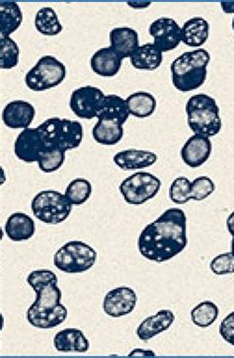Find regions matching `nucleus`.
<instances>
[{
  "label": "nucleus",
  "mask_w": 234,
  "mask_h": 358,
  "mask_svg": "<svg viewBox=\"0 0 234 358\" xmlns=\"http://www.w3.org/2000/svg\"><path fill=\"white\" fill-rule=\"evenodd\" d=\"M188 245L187 216L180 208H169L146 225L137 239V249L144 259L164 263L175 258Z\"/></svg>",
  "instance_id": "obj_1"
},
{
  "label": "nucleus",
  "mask_w": 234,
  "mask_h": 358,
  "mask_svg": "<svg viewBox=\"0 0 234 358\" xmlns=\"http://www.w3.org/2000/svg\"><path fill=\"white\" fill-rule=\"evenodd\" d=\"M34 292L36 300L27 311V321L31 326L50 330L66 321L69 311L62 304V292L57 283H47Z\"/></svg>",
  "instance_id": "obj_2"
},
{
  "label": "nucleus",
  "mask_w": 234,
  "mask_h": 358,
  "mask_svg": "<svg viewBox=\"0 0 234 358\" xmlns=\"http://www.w3.org/2000/svg\"><path fill=\"white\" fill-rule=\"evenodd\" d=\"M211 55L205 49L183 52L171 64V74L174 87L181 92H190L206 83L207 66Z\"/></svg>",
  "instance_id": "obj_3"
},
{
  "label": "nucleus",
  "mask_w": 234,
  "mask_h": 358,
  "mask_svg": "<svg viewBox=\"0 0 234 358\" xmlns=\"http://www.w3.org/2000/svg\"><path fill=\"white\" fill-rule=\"evenodd\" d=\"M188 126L195 134L212 138L221 131L223 122L216 101L207 94H196L186 104Z\"/></svg>",
  "instance_id": "obj_4"
},
{
  "label": "nucleus",
  "mask_w": 234,
  "mask_h": 358,
  "mask_svg": "<svg viewBox=\"0 0 234 358\" xmlns=\"http://www.w3.org/2000/svg\"><path fill=\"white\" fill-rule=\"evenodd\" d=\"M45 151L72 150L81 145L83 127L81 122L60 117H50L38 127Z\"/></svg>",
  "instance_id": "obj_5"
},
{
  "label": "nucleus",
  "mask_w": 234,
  "mask_h": 358,
  "mask_svg": "<svg viewBox=\"0 0 234 358\" xmlns=\"http://www.w3.org/2000/svg\"><path fill=\"white\" fill-rule=\"evenodd\" d=\"M97 261V252L81 241H71L60 247L54 256L57 270L69 275L85 273L92 268Z\"/></svg>",
  "instance_id": "obj_6"
},
{
  "label": "nucleus",
  "mask_w": 234,
  "mask_h": 358,
  "mask_svg": "<svg viewBox=\"0 0 234 358\" xmlns=\"http://www.w3.org/2000/svg\"><path fill=\"white\" fill-rule=\"evenodd\" d=\"M33 215L46 224L57 225L71 215L72 204L66 194L57 191H43L33 199L31 203Z\"/></svg>",
  "instance_id": "obj_7"
},
{
  "label": "nucleus",
  "mask_w": 234,
  "mask_h": 358,
  "mask_svg": "<svg viewBox=\"0 0 234 358\" xmlns=\"http://www.w3.org/2000/svg\"><path fill=\"white\" fill-rule=\"evenodd\" d=\"M67 76L66 66L53 55H44L26 73L25 83L35 92L49 90L60 85Z\"/></svg>",
  "instance_id": "obj_8"
},
{
  "label": "nucleus",
  "mask_w": 234,
  "mask_h": 358,
  "mask_svg": "<svg viewBox=\"0 0 234 358\" xmlns=\"http://www.w3.org/2000/svg\"><path fill=\"white\" fill-rule=\"evenodd\" d=\"M160 187L159 178L151 173L137 172L121 182L119 189L125 203L139 206L156 198Z\"/></svg>",
  "instance_id": "obj_9"
},
{
  "label": "nucleus",
  "mask_w": 234,
  "mask_h": 358,
  "mask_svg": "<svg viewBox=\"0 0 234 358\" xmlns=\"http://www.w3.org/2000/svg\"><path fill=\"white\" fill-rule=\"evenodd\" d=\"M105 94L100 88L86 85L71 93L69 107L76 117L83 120L97 117Z\"/></svg>",
  "instance_id": "obj_10"
},
{
  "label": "nucleus",
  "mask_w": 234,
  "mask_h": 358,
  "mask_svg": "<svg viewBox=\"0 0 234 358\" xmlns=\"http://www.w3.org/2000/svg\"><path fill=\"white\" fill-rule=\"evenodd\" d=\"M149 35L153 38V44L163 52L175 50L182 43L181 27L174 19L160 17L151 24Z\"/></svg>",
  "instance_id": "obj_11"
},
{
  "label": "nucleus",
  "mask_w": 234,
  "mask_h": 358,
  "mask_svg": "<svg viewBox=\"0 0 234 358\" xmlns=\"http://www.w3.org/2000/svg\"><path fill=\"white\" fill-rule=\"evenodd\" d=\"M137 293L130 287H118L110 290L103 300V310L112 318H121L131 314L136 308Z\"/></svg>",
  "instance_id": "obj_12"
},
{
  "label": "nucleus",
  "mask_w": 234,
  "mask_h": 358,
  "mask_svg": "<svg viewBox=\"0 0 234 358\" xmlns=\"http://www.w3.org/2000/svg\"><path fill=\"white\" fill-rule=\"evenodd\" d=\"M45 152L44 144L38 127L23 129L14 143V153L19 160L25 163L38 162L39 157Z\"/></svg>",
  "instance_id": "obj_13"
},
{
  "label": "nucleus",
  "mask_w": 234,
  "mask_h": 358,
  "mask_svg": "<svg viewBox=\"0 0 234 358\" xmlns=\"http://www.w3.org/2000/svg\"><path fill=\"white\" fill-rule=\"evenodd\" d=\"M212 150V144L209 138L194 134L181 149V157L185 164L191 168L201 167L211 157Z\"/></svg>",
  "instance_id": "obj_14"
},
{
  "label": "nucleus",
  "mask_w": 234,
  "mask_h": 358,
  "mask_svg": "<svg viewBox=\"0 0 234 358\" xmlns=\"http://www.w3.org/2000/svg\"><path fill=\"white\" fill-rule=\"evenodd\" d=\"M36 110L27 101H11L4 107L2 112V121L9 129H29L35 117Z\"/></svg>",
  "instance_id": "obj_15"
},
{
  "label": "nucleus",
  "mask_w": 234,
  "mask_h": 358,
  "mask_svg": "<svg viewBox=\"0 0 234 358\" xmlns=\"http://www.w3.org/2000/svg\"><path fill=\"white\" fill-rule=\"evenodd\" d=\"M175 321L171 310H160L153 316L147 317L137 328V336L142 342L151 341L154 336L167 331Z\"/></svg>",
  "instance_id": "obj_16"
},
{
  "label": "nucleus",
  "mask_w": 234,
  "mask_h": 358,
  "mask_svg": "<svg viewBox=\"0 0 234 358\" xmlns=\"http://www.w3.org/2000/svg\"><path fill=\"white\" fill-rule=\"evenodd\" d=\"M158 159L156 153L139 149H125L113 157L115 164L125 171L146 169L156 164Z\"/></svg>",
  "instance_id": "obj_17"
},
{
  "label": "nucleus",
  "mask_w": 234,
  "mask_h": 358,
  "mask_svg": "<svg viewBox=\"0 0 234 358\" xmlns=\"http://www.w3.org/2000/svg\"><path fill=\"white\" fill-rule=\"evenodd\" d=\"M110 48L121 59H131L139 48V34L130 27L114 28L110 32Z\"/></svg>",
  "instance_id": "obj_18"
},
{
  "label": "nucleus",
  "mask_w": 234,
  "mask_h": 358,
  "mask_svg": "<svg viewBox=\"0 0 234 358\" xmlns=\"http://www.w3.org/2000/svg\"><path fill=\"white\" fill-rule=\"evenodd\" d=\"M124 122L110 117L98 119L92 129L94 141L102 145H115L124 138Z\"/></svg>",
  "instance_id": "obj_19"
},
{
  "label": "nucleus",
  "mask_w": 234,
  "mask_h": 358,
  "mask_svg": "<svg viewBox=\"0 0 234 358\" xmlns=\"http://www.w3.org/2000/svg\"><path fill=\"white\" fill-rule=\"evenodd\" d=\"M122 61L110 47L102 48L92 55L90 66L93 72L102 78H113L122 67Z\"/></svg>",
  "instance_id": "obj_20"
},
{
  "label": "nucleus",
  "mask_w": 234,
  "mask_h": 358,
  "mask_svg": "<svg viewBox=\"0 0 234 358\" xmlns=\"http://www.w3.org/2000/svg\"><path fill=\"white\" fill-rule=\"evenodd\" d=\"M4 229L11 241L22 242L27 241L35 235L36 225L26 213H14L7 218Z\"/></svg>",
  "instance_id": "obj_21"
},
{
  "label": "nucleus",
  "mask_w": 234,
  "mask_h": 358,
  "mask_svg": "<svg viewBox=\"0 0 234 358\" xmlns=\"http://www.w3.org/2000/svg\"><path fill=\"white\" fill-rule=\"evenodd\" d=\"M55 350L60 352H86L90 348L88 338L78 329H64L54 338Z\"/></svg>",
  "instance_id": "obj_22"
},
{
  "label": "nucleus",
  "mask_w": 234,
  "mask_h": 358,
  "mask_svg": "<svg viewBox=\"0 0 234 358\" xmlns=\"http://www.w3.org/2000/svg\"><path fill=\"white\" fill-rule=\"evenodd\" d=\"M182 43L188 47L200 48L209 39V24L202 17H194L181 27Z\"/></svg>",
  "instance_id": "obj_23"
},
{
  "label": "nucleus",
  "mask_w": 234,
  "mask_h": 358,
  "mask_svg": "<svg viewBox=\"0 0 234 358\" xmlns=\"http://www.w3.org/2000/svg\"><path fill=\"white\" fill-rule=\"evenodd\" d=\"M163 62V52L153 43L139 45L131 57V64L139 71H153Z\"/></svg>",
  "instance_id": "obj_24"
},
{
  "label": "nucleus",
  "mask_w": 234,
  "mask_h": 358,
  "mask_svg": "<svg viewBox=\"0 0 234 358\" xmlns=\"http://www.w3.org/2000/svg\"><path fill=\"white\" fill-rule=\"evenodd\" d=\"M23 21L22 10L15 1H0V38L9 37L20 27Z\"/></svg>",
  "instance_id": "obj_25"
},
{
  "label": "nucleus",
  "mask_w": 234,
  "mask_h": 358,
  "mask_svg": "<svg viewBox=\"0 0 234 358\" xmlns=\"http://www.w3.org/2000/svg\"><path fill=\"white\" fill-rule=\"evenodd\" d=\"M128 110L130 116L139 117V119H146L151 117L156 112V97L151 93L146 91H139L130 95L125 99Z\"/></svg>",
  "instance_id": "obj_26"
},
{
  "label": "nucleus",
  "mask_w": 234,
  "mask_h": 358,
  "mask_svg": "<svg viewBox=\"0 0 234 358\" xmlns=\"http://www.w3.org/2000/svg\"><path fill=\"white\" fill-rule=\"evenodd\" d=\"M129 117L130 113L128 110L125 100L120 96L113 95V94L112 95H105L97 115V119L110 117V119L119 120L125 124Z\"/></svg>",
  "instance_id": "obj_27"
},
{
  "label": "nucleus",
  "mask_w": 234,
  "mask_h": 358,
  "mask_svg": "<svg viewBox=\"0 0 234 358\" xmlns=\"http://www.w3.org/2000/svg\"><path fill=\"white\" fill-rule=\"evenodd\" d=\"M35 27L45 36H57L62 31L57 12L52 7H43L35 17Z\"/></svg>",
  "instance_id": "obj_28"
},
{
  "label": "nucleus",
  "mask_w": 234,
  "mask_h": 358,
  "mask_svg": "<svg viewBox=\"0 0 234 358\" xmlns=\"http://www.w3.org/2000/svg\"><path fill=\"white\" fill-rule=\"evenodd\" d=\"M219 314V307L214 302L204 301L191 311V320L195 326L205 329L216 321Z\"/></svg>",
  "instance_id": "obj_29"
},
{
  "label": "nucleus",
  "mask_w": 234,
  "mask_h": 358,
  "mask_svg": "<svg viewBox=\"0 0 234 358\" xmlns=\"http://www.w3.org/2000/svg\"><path fill=\"white\" fill-rule=\"evenodd\" d=\"M91 194H92L91 182L83 178H77L69 182L64 194L72 206H81L88 201Z\"/></svg>",
  "instance_id": "obj_30"
},
{
  "label": "nucleus",
  "mask_w": 234,
  "mask_h": 358,
  "mask_svg": "<svg viewBox=\"0 0 234 358\" xmlns=\"http://www.w3.org/2000/svg\"><path fill=\"white\" fill-rule=\"evenodd\" d=\"M20 50L15 41L11 37L0 38V67L11 69L19 62Z\"/></svg>",
  "instance_id": "obj_31"
},
{
  "label": "nucleus",
  "mask_w": 234,
  "mask_h": 358,
  "mask_svg": "<svg viewBox=\"0 0 234 358\" xmlns=\"http://www.w3.org/2000/svg\"><path fill=\"white\" fill-rule=\"evenodd\" d=\"M66 160V151L55 149V150H47L39 157V168L45 173L57 171Z\"/></svg>",
  "instance_id": "obj_32"
},
{
  "label": "nucleus",
  "mask_w": 234,
  "mask_h": 358,
  "mask_svg": "<svg viewBox=\"0 0 234 358\" xmlns=\"http://www.w3.org/2000/svg\"><path fill=\"white\" fill-rule=\"evenodd\" d=\"M216 191V185L211 178L201 176L191 182L190 199L196 201H204Z\"/></svg>",
  "instance_id": "obj_33"
},
{
  "label": "nucleus",
  "mask_w": 234,
  "mask_h": 358,
  "mask_svg": "<svg viewBox=\"0 0 234 358\" xmlns=\"http://www.w3.org/2000/svg\"><path fill=\"white\" fill-rule=\"evenodd\" d=\"M191 182L186 177L176 178L169 187V198L176 204H186L190 201Z\"/></svg>",
  "instance_id": "obj_34"
},
{
  "label": "nucleus",
  "mask_w": 234,
  "mask_h": 358,
  "mask_svg": "<svg viewBox=\"0 0 234 358\" xmlns=\"http://www.w3.org/2000/svg\"><path fill=\"white\" fill-rule=\"evenodd\" d=\"M209 268L216 275L234 273V255L229 252V253L221 254L214 257L209 264Z\"/></svg>",
  "instance_id": "obj_35"
},
{
  "label": "nucleus",
  "mask_w": 234,
  "mask_h": 358,
  "mask_svg": "<svg viewBox=\"0 0 234 358\" xmlns=\"http://www.w3.org/2000/svg\"><path fill=\"white\" fill-rule=\"evenodd\" d=\"M28 285L34 289L47 285V283H57V276L55 275L54 271L50 270H38L34 271L27 278Z\"/></svg>",
  "instance_id": "obj_36"
},
{
  "label": "nucleus",
  "mask_w": 234,
  "mask_h": 358,
  "mask_svg": "<svg viewBox=\"0 0 234 358\" xmlns=\"http://www.w3.org/2000/svg\"><path fill=\"white\" fill-rule=\"evenodd\" d=\"M219 331L223 340L234 347V311L223 320L219 325Z\"/></svg>",
  "instance_id": "obj_37"
},
{
  "label": "nucleus",
  "mask_w": 234,
  "mask_h": 358,
  "mask_svg": "<svg viewBox=\"0 0 234 358\" xmlns=\"http://www.w3.org/2000/svg\"><path fill=\"white\" fill-rule=\"evenodd\" d=\"M129 357H156V353L151 350H135L130 353Z\"/></svg>",
  "instance_id": "obj_38"
},
{
  "label": "nucleus",
  "mask_w": 234,
  "mask_h": 358,
  "mask_svg": "<svg viewBox=\"0 0 234 358\" xmlns=\"http://www.w3.org/2000/svg\"><path fill=\"white\" fill-rule=\"evenodd\" d=\"M221 6L224 13L234 14V1H221Z\"/></svg>",
  "instance_id": "obj_39"
},
{
  "label": "nucleus",
  "mask_w": 234,
  "mask_h": 358,
  "mask_svg": "<svg viewBox=\"0 0 234 358\" xmlns=\"http://www.w3.org/2000/svg\"><path fill=\"white\" fill-rule=\"evenodd\" d=\"M128 4H129L130 6L132 7V8L142 9V8H146V7H149V6H151V2L132 1V2H128Z\"/></svg>",
  "instance_id": "obj_40"
},
{
  "label": "nucleus",
  "mask_w": 234,
  "mask_h": 358,
  "mask_svg": "<svg viewBox=\"0 0 234 358\" xmlns=\"http://www.w3.org/2000/svg\"><path fill=\"white\" fill-rule=\"evenodd\" d=\"M226 227H228V232L230 235L234 236V211L229 215L228 220H226Z\"/></svg>",
  "instance_id": "obj_41"
},
{
  "label": "nucleus",
  "mask_w": 234,
  "mask_h": 358,
  "mask_svg": "<svg viewBox=\"0 0 234 358\" xmlns=\"http://www.w3.org/2000/svg\"><path fill=\"white\" fill-rule=\"evenodd\" d=\"M231 253L234 255V236H233V240H231Z\"/></svg>",
  "instance_id": "obj_42"
},
{
  "label": "nucleus",
  "mask_w": 234,
  "mask_h": 358,
  "mask_svg": "<svg viewBox=\"0 0 234 358\" xmlns=\"http://www.w3.org/2000/svg\"><path fill=\"white\" fill-rule=\"evenodd\" d=\"M231 26H233V32H234V17H233V23H231Z\"/></svg>",
  "instance_id": "obj_43"
}]
</instances>
